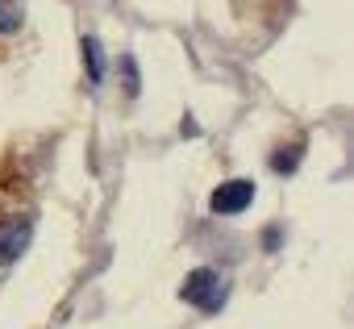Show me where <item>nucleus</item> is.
I'll return each mask as SVG.
<instances>
[{
  "instance_id": "nucleus-5",
  "label": "nucleus",
  "mask_w": 354,
  "mask_h": 329,
  "mask_svg": "<svg viewBox=\"0 0 354 329\" xmlns=\"http://www.w3.org/2000/svg\"><path fill=\"white\" fill-rule=\"evenodd\" d=\"M26 21V9L21 0H0V38H13Z\"/></svg>"
},
{
  "instance_id": "nucleus-6",
  "label": "nucleus",
  "mask_w": 354,
  "mask_h": 329,
  "mask_svg": "<svg viewBox=\"0 0 354 329\" xmlns=\"http://www.w3.org/2000/svg\"><path fill=\"white\" fill-rule=\"evenodd\" d=\"M300 154H304V142L279 146V150L271 154V171H279V176H292V171H296V162H300Z\"/></svg>"
},
{
  "instance_id": "nucleus-7",
  "label": "nucleus",
  "mask_w": 354,
  "mask_h": 329,
  "mask_svg": "<svg viewBox=\"0 0 354 329\" xmlns=\"http://www.w3.org/2000/svg\"><path fill=\"white\" fill-rule=\"evenodd\" d=\"M121 79H125V96H138L142 92V75H138V63H133V55H121Z\"/></svg>"
},
{
  "instance_id": "nucleus-8",
  "label": "nucleus",
  "mask_w": 354,
  "mask_h": 329,
  "mask_svg": "<svg viewBox=\"0 0 354 329\" xmlns=\"http://www.w3.org/2000/svg\"><path fill=\"white\" fill-rule=\"evenodd\" d=\"M263 246H267V250H275V246H279V225H271V229L263 234Z\"/></svg>"
},
{
  "instance_id": "nucleus-3",
  "label": "nucleus",
  "mask_w": 354,
  "mask_h": 329,
  "mask_svg": "<svg viewBox=\"0 0 354 329\" xmlns=\"http://www.w3.org/2000/svg\"><path fill=\"white\" fill-rule=\"evenodd\" d=\"M34 238V217H9V221H0V267H9L26 254Z\"/></svg>"
},
{
  "instance_id": "nucleus-2",
  "label": "nucleus",
  "mask_w": 354,
  "mask_h": 329,
  "mask_svg": "<svg viewBox=\"0 0 354 329\" xmlns=\"http://www.w3.org/2000/svg\"><path fill=\"white\" fill-rule=\"evenodd\" d=\"M254 205V180H225L217 184V192L209 196V209L217 217H238Z\"/></svg>"
},
{
  "instance_id": "nucleus-1",
  "label": "nucleus",
  "mask_w": 354,
  "mask_h": 329,
  "mask_svg": "<svg viewBox=\"0 0 354 329\" xmlns=\"http://www.w3.org/2000/svg\"><path fill=\"white\" fill-rule=\"evenodd\" d=\"M225 292H230V283H225V275L217 267H196L180 283V300L192 304V308H201V312H217L225 304Z\"/></svg>"
},
{
  "instance_id": "nucleus-4",
  "label": "nucleus",
  "mask_w": 354,
  "mask_h": 329,
  "mask_svg": "<svg viewBox=\"0 0 354 329\" xmlns=\"http://www.w3.org/2000/svg\"><path fill=\"white\" fill-rule=\"evenodd\" d=\"M80 50H84V67H88V84H92V88H100V84H104V67H109V59H104V46H100V38H92V34H84V42H80Z\"/></svg>"
}]
</instances>
